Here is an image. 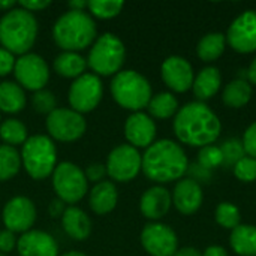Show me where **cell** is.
<instances>
[{
	"label": "cell",
	"mask_w": 256,
	"mask_h": 256,
	"mask_svg": "<svg viewBox=\"0 0 256 256\" xmlns=\"http://www.w3.org/2000/svg\"><path fill=\"white\" fill-rule=\"evenodd\" d=\"M228 44L238 52H254L256 50V10H246L237 16L228 28Z\"/></svg>",
	"instance_id": "obj_15"
},
{
	"label": "cell",
	"mask_w": 256,
	"mask_h": 256,
	"mask_svg": "<svg viewBox=\"0 0 256 256\" xmlns=\"http://www.w3.org/2000/svg\"><path fill=\"white\" fill-rule=\"evenodd\" d=\"M124 3L120 0H92L87 2V8L92 14V16H96L99 20H110L117 16L122 9H123Z\"/></svg>",
	"instance_id": "obj_32"
},
{
	"label": "cell",
	"mask_w": 256,
	"mask_h": 256,
	"mask_svg": "<svg viewBox=\"0 0 256 256\" xmlns=\"http://www.w3.org/2000/svg\"><path fill=\"white\" fill-rule=\"evenodd\" d=\"M171 194L162 186H153L147 189L140 201V210L144 218L150 220L162 219L171 207Z\"/></svg>",
	"instance_id": "obj_20"
},
{
	"label": "cell",
	"mask_w": 256,
	"mask_h": 256,
	"mask_svg": "<svg viewBox=\"0 0 256 256\" xmlns=\"http://www.w3.org/2000/svg\"><path fill=\"white\" fill-rule=\"evenodd\" d=\"M0 120H2V116H0ZM0 123H2V122H0Z\"/></svg>",
	"instance_id": "obj_51"
},
{
	"label": "cell",
	"mask_w": 256,
	"mask_h": 256,
	"mask_svg": "<svg viewBox=\"0 0 256 256\" xmlns=\"http://www.w3.org/2000/svg\"><path fill=\"white\" fill-rule=\"evenodd\" d=\"M252 98V87L244 80L231 81L224 90V102L231 108L244 106Z\"/></svg>",
	"instance_id": "obj_31"
},
{
	"label": "cell",
	"mask_w": 256,
	"mask_h": 256,
	"mask_svg": "<svg viewBox=\"0 0 256 256\" xmlns=\"http://www.w3.org/2000/svg\"><path fill=\"white\" fill-rule=\"evenodd\" d=\"M38 30L39 26L34 14L20 6L14 8L0 18V46L14 56L27 54L36 42Z\"/></svg>",
	"instance_id": "obj_4"
},
{
	"label": "cell",
	"mask_w": 256,
	"mask_h": 256,
	"mask_svg": "<svg viewBox=\"0 0 256 256\" xmlns=\"http://www.w3.org/2000/svg\"><path fill=\"white\" fill-rule=\"evenodd\" d=\"M2 219L8 231L14 234H24L30 231L36 222V207L27 196H14L4 204Z\"/></svg>",
	"instance_id": "obj_13"
},
{
	"label": "cell",
	"mask_w": 256,
	"mask_h": 256,
	"mask_svg": "<svg viewBox=\"0 0 256 256\" xmlns=\"http://www.w3.org/2000/svg\"><path fill=\"white\" fill-rule=\"evenodd\" d=\"M248 76H249V80H250L254 84H256V57L254 58V62L250 63V66H249Z\"/></svg>",
	"instance_id": "obj_48"
},
{
	"label": "cell",
	"mask_w": 256,
	"mask_h": 256,
	"mask_svg": "<svg viewBox=\"0 0 256 256\" xmlns=\"http://www.w3.org/2000/svg\"><path fill=\"white\" fill-rule=\"evenodd\" d=\"M51 178L57 200L64 204L74 206L80 202L88 190V182L86 178L84 170L72 162L64 160L57 164Z\"/></svg>",
	"instance_id": "obj_8"
},
{
	"label": "cell",
	"mask_w": 256,
	"mask_h": 256,
	"mask_svg": "<svg viewBox=\"0 0 256 256\" xmlns=\"http://www.w3.org/2000/svg\"><path fill=\"white\" fill-rule=\"evenodd\" d=\"M222 130L219 117L202 102H189L180 108L174 118V132L180 142L192 147L213 144Z\"/></svg>",
	"instance_id": "obj_1"
},
{
	"label": "cell",
	"mask_w": 256,
	"mask_h": 256,
	"mask_svg": "<svg viewBox=\"0 0 256 256\" xmlns=\"http://www.w3.org/2000/svg\"><path fill=\"white\" fill-rule=\"evenodd\" d=\"M147 110L152 117L164 120V118H170L174 114H177L178 102L172 93L162 92V93H158L156 96H152V99L147 105Z\"/></svg>",
	"instance_id": "obj_27"
},
{
	"label": "cell",
	"mask_w": 256,
	"mask_h": 256,
	"mask_svg": "<svg viewBox=\"0 0 256 256\" xmlns=\"http://www.w3.org/2000/svg\"><path fill=\"white\" fill-rule=\"evenodd\" d=\"M160 75L164 82L177 93L189 90L195 80L190 63L180 56H171L165 58L160 68Z\"/></svg>",
	"instance_id": "obj_16"
},
{
	"label": "cell",
	"mask_w": 256,
	"mask_h": 256,
	"mask_svg": "<svg viewBox=\"0 0 256 256\" xmlns=\"http://www.w3.org/2000/svg\"><path fill=\"white\" fill-rule=\"evenodd\" d=\"M243 148H244V153L249 154V158H254L256 159V122L252 123L248 130L244 132V136H243Z\"/></svg>",
	"instance_id": "obj_39"
},
{
	"label": "cell",
	"mask_w": 256,
	"mask_h": 256,
	"mask_svg": "<svg viewBox=\"0 0 256 256\" xmlns=\"http://www.w3.org/2000/svg\"><path fill=\"white\" fill-rule=\"evenodd\" d=\"M118 202V192L112 182L104 180L94 184L88 194V204L93 213L104 216L111 213Z\"/></svg>",
	"instance_id": "obj_21"
},
{
	"label": "cell",
	"mask_w": 256,
	"mask_h": 256,
	"mask_svg": "<svg viewBox=\"0 0 256 256\" xmlns=\"http://www.w3.org/2000/svg\"><path fill=\"white\" fill-rule=\"evenodd\" d=\"M20 256H58V246L54 237L45 231L30 230L16 240Z\"/></svg>",
	"instance_id": "obj_18"
},
{
	"label": "cell",
	"mask_w": 256,
	"mask_h": 256,
	"mask_svg": "<svg viewBox=\"0 0 256 256\" xmlns=\"http://www.w3.org/2000/svg\"><path fill=\"white\" fill-rule=\"evenodd\" d=\"M62 226L64 232L76 242H84L92 234V220L84 210L75 206L66 207L62 216Z\"/></svg>",
	"instance_id": "obj_22"
},
{
	"label": "cell",
	"mask_w": 256,
	"mask_h": 256,
	"mask_svg": "<svg viewBox=\"0 0 256 256\" xmlns=\"http://www.w3.org/2000/svg\"><path fill=\"white\" fill-rule=\"evenodd\" d=\"M0 256H8V255H4V254H0Z\"/></svg>",
	"instance_id": "obj_50"
},
{
	"label": "cell",
	"mask_w": 256,
	"mask_h": 256,
	"mask_svg": "<svg viewBox=\"0 0 256 256\" xmlns=\"http://www.w3.org/2000/svg\"><path fill=\"white\" fill-rule=\"evenodd\" d=\"M231 248L240 256H256V226L238 225L230 237Z\"/></svg>",
	"instance_id": "obj_26"
},
{
	"label": "cell",
	"mask_w": 256,
	"mask_h": 256,
	"mask_svg": "<svg viewBox=\"0 0 256 256\" xmlns=\"http://www.w3.org/2000/svg\"><path fill=\"white\" fill-rule=\"evenodd\" d=\"M141 244L152 256H174L178 240L176 232L164 224H148L141 232Z\"/></svg>",
	"instance_id": "obj_14"
},
{
	"label": "cell",
	"mask_w": 256,
	"mask_h": 256,
	"mask_svg": "<svg viewBox=\"0 0 256 256\" xmlns=\"http://www.w3.org/2000/svg\"><path fill=\"white\" fill-rule=\"evenodd\" d=\"M51 4L50 0H21L18 3L20 8L28 10V12H39V10H44L45 8H48Z\"/></svg>",
	"instance_id": "obj_42"
},
{
	"label": "cell",
	"mask_w": 256,
	"mask_h": 256,
	"mask_svg": "<svg viewBox=\"0 0 256 256\" xmlns=\"http://www.w3.org/2000/svg\"><path fill=\"white\" fill-rule=\"evenodd\" d=\"M106 174L111 180L128 183L134 180L142 166V156L138 148L130 144H120L114 147L106 158Z\"/></svg>",
	"instance_id": "obj_12"
},
{
	"label": "cell",
	"mask_w": 256,
	"mask_h": 256,
	"mask_svg": "<svg viewBox=\"0 0 256 256\" xmlns=\"http://www.w3.org/2000/svg\"><path fill=\"white\" fill-rule=\"evenodd\" d=\"M27 96L21 86L14 81L0 82V112L16 114L26 106Z\"/></svg>",
	"instance_id": "obj_24"
},
{
	"label": "cell",
	"mask_w": 256,
	"mask_h": 256,
	"mask_svg": "<svg viewBox=\"0 0 256 256\" xmlns=\"http://www.w3.org/2000/svg\"><path fill=\"white\" fill-rule=\"evenodd\" d=\"M112 99L124 110L138 112L146 108L152 99V86L148 80L136 70L126 69L116 74L110 84Z\"/></svg>",
	"instance_id": "obj_5"
},
{
	"label": "cell",
	"mask_w": 256,
	"mask_h": 256,
	"mask_svg": "<svg viewBox=\"0 0 256 256\" xmlns=\"http://www.w3.org/2000/svg\"><path fill=\"white\" fill-rule=\"evenodd\" d=\"M32 106L39 114H51L57 108V99L56 94L46 88L34 92L32 96Z\"/></svg>",
	"instance_id": "obj_34"
},
{
	"label": "cell",
	"mask_w": 256,
	"mask_h": 256,
	"mask_svg": "<svg viewBox=\"0 0 256 256\" xmlns=\"http://www.w3.org/2000/svg\"><path fill=\"white\" fill-rule=\"evenodd\" d=\"M222 162H224V154L219 147L207 146L200 153V164L204 168H214V166H219Z\"/></svg>",
	"instance_id": "obj_37"
},
{
	"label": "cell",
	"mask_w": 256,
	"mask_h": 256,
	"mask_svg": "<svg viewBox=\"0 0 256 256\" xmlns=\"http://www.w3.org/2000/svg\"><path fill=\"white\" fill-rule=\"evenodd\" d=\"M20 154L26 172L33 180L48 178L57 166V147L48 135L28 136Z\"/></svg>",
	"instance_id": "obj_6"
},
{
	"label": "cell",
	"mask_w": 256,
	"mask_h": 256,
	"mask_svg": "<svg viewBox=\"0 0 256 256\" xmlns=\"http://www.w3.org/2000/svg\"><path fill=\"white\" fill-rule=\"evenodd\" d=\"M28 138L27 126L18 118H6L0 123V140L6 146H22Z\"/></svg>",
	"instance_id": "obj_28"
},
{
	"label": "cell",
	"mask_w": 256,
	"mask_h": 256,
	"mask_svg": "<svg viewBox=\"0 0 256 256\" xmlns=\"http://www.w3.org/2000/svg\"><path fill=\"white\" fill-rule=\"evenodd\" d=\"M124 136L132 147L147 148L154 142L156 124L148 114L142 111L132 112L124 123Z\"/></svg>",
	"instance_id": "obj_17"
},
{
	"label": "cell",
	"mask_w": 256,
	"mask_h": 256,
	"mask_svg": "<svg viewBox=\"0 0 256 256\" xmlns=\"http://www.w3.org/2000/svg\"><path fill=\"white\" fill-rule=\"evenodd\" d=\"M220 152L224 154V160L228 164H237L240 159L244 158V148H243V142L238 140H228L224 142V146L220 147Z\"/></svg>",
	"instance_id": "obj_36"
},
{
	"label": "cell",
	"mask_w": 256,
	"mask_h": 256,
	"mask_svg": "<svg viewBox=\"0 0 256 256\" xmlns=\"http://www.w3.org/2000/svg\"><path fill=\"white\" fill-rule=\"evenodd\" d=\"M98 36L94 18L84 10L68 9L52 26V39L63 51L80 52L93 45Z\"/></svg>",
	"instance_id": "obj_3"
},
{
	"label": "cell",
	"mask_w": 256,
	"mask_h": 256,
	"mask_svg": "<svg viewBox=\"0 0 256 256\" xmlns=\"http://www.w3.org/2000/svg\"><path fill=\"white\" fill-rule=\"evenodd\" d=\"M54 70L63 76V78H72L76 80L78 76L86 74L87 69V58L82 57L80 52L74 51H62L58 56H56L52 63Z\"/></svg>",
	"instance_id": "obj_23"
},
{
	"label": "cell",
	"mask_w": 256,
	"mask_h": 256,
	"mask_svg": "<svg viewBox=\"0 0 256 256\" xmlns=\"http://www.w3.org/2000/svg\"><path fill=\"white\" fill-rule=\"evenodd\" d=\"M174 256H202L200 254V250H196L195 248H183L180 250L176 252Z\"/></svg>",
	"instance_id": "obj_45"
},
{
	"label": "cell",
	"mask_w": 256,
	"mask_h": 256,
	"mask_svg": "<svg viewBox=\"0 0 256 256\" xmlns=\"http://www.w3.org/2000/svg\"><path fill=\"white\" fill-rule=\"evenodd\" d=\"M68 6H69L70 10H84L87 8V2H84V0H72V2L68 3Z\"/></svg>",
	"instance_id": "obj_46"
},
{
	"label": "cell",
	"mask_w": 256,
	"mask_h": 256,
	"mask_svg": "<svg viewBox=\"0 0 256 256\" xmlns=\"http://www.w3.org/2000/svg\"><path fill=\"white\" fill-rule=\"evenodd\" d=\"M15 56L8 51L6 48L0 46V76H6L10 72H14L15 66Z\"/></svg>",
	"instance_id": "obj_40"
},
{
	"label": "cell",
	"mask_w": 256,
	"mask_h": 256,
	"mask_svg": "<svg viewBox=\"0 0 256 256\" xmlns=\"http://www.w3.org/2000/svg\"><path fill=\"white\" fill-rule=\"evenodd\" d=\"M45 128L51 140L60 142L78 141L87 129V122L82 114L72 108H56L46 116Z\"/></svg>",
	"instance_id": "obj_9"
},
{
	"label": "cell",
	"mask_w": 256,
	"mask_h": 256,
	"mask_svg": "<svg viewBox=\"0 0 256 256\" xmlns=\"http://www.w3.org/2000/svg\"><path fill=\"white\" fill-rule=\"evenodd\" d=\"M58 256H87L86 254H82V252H78V250H70V252H66V254H63V255H58Z\"/></svg>",
	"instance_id": "obj_49"
},
{
	"label": "cell",
	"mask_w": 256,
	"mask_h": 256,
	"mask_svg": "<svg viewBox=\"0 0 256 256\" xmlns=\"http://www.w3.org/2000/svg\"><path fill=\"white\" fill-rule=\"evenodd\" d=\"M15 8V2L14 0H0V12H8L10 9Z\"/></svg>",
	"instance_id": "obj_47"
},
{
	"label": "cell",
	"mask_w": 256,
	"mask_h": 256,
	"mask_svg": "<svg viewBox=\"0 0 256 256\" xmlns=\"http://www.w3.org/2000/svg\"><path fill=\"white\" fill-rule=\"evenodd\" d=\"M240 210L230 204V202H222L216 208V222L228 230H234L240 225Z\"/></svg>",
	"instance_id": "obj_33"
},
{
	"label": "cell",
	"mask_w": 256,
	"mask_h": 256,
	"mask_svg": "<svg viewBox=\"0 0 256 256\" xmlns=\"http://www.w3.org/2000/svg\"><path fill=\"white\" fill-rule=\"evenodd\" d=\"M220 82H222V76L218 68L214 66L204 68L194 80V86H192L194 93L200 100H207L219 92Z\"/></svg>",
	"instance_id": "obj_25"
},
{
	"label": "cell",
	"mask_w": 256,
	"mask_h": 256,
	"mask_svg": "<svg viewBox=\"0 0 256 256\" xmlns=\"http://www.w3.org/2000/svg\"><path fill=\"white\" fill-rule=\"evenodd\" d=\"M202 256H228V254L220 246H210V248L206 249V252H204Z\"/></svg>",
	"instance_id": "obj_44"
},
{
	"label": "cell",
	"mask_w": 256,
	"mask_h": 256,
	"mask_svg": "<svg viewBox=\"0 0 256 256\" xmlns=\"http://www.w3.org/2000/svg\"><path fill=\"white\" fill-rule=\"evenodd\" d=\"M84 174H86L87 182H93L94 184L104 182V178L108 176V174H106V166H105L104 164H99V162L90 164V165L84 170Z\"/></svg>",
	"instance_id": "obj_38"
},
{
	"label": "cell",
	"mask_w": 256,
	"mask_h": 256,
	"mask_svg": "<svg viewBox=\"0 0 256 256\" xmlns=\"http://www.w3.org/2000/svg\"><path fill=\"white\" fill-rule=\"evenodd\" d=\"M21 154L12 146L0 144V182L14 178L21 170Z\"/></svg>",
	"instance_id": "obj_29"
},
{
	"label": "cell",
	"mask_w": 256,
	"mask_h": 256,
	"mask_svg": "<svg viewBox=\"0 0 256 256\" xmlns=\"http://www.w3.org/2000/svg\"><path fill=\"white\" fill-rule=\"evenodd\" d=\"M234 174L240 182H254L256 180V159L244 156L234 165Z\"/></svg>",
	"instance_id": "obj_35"
},
{
	"label": "cell",
	"mask_w": 256,
	"mask_h": 256,
	"mask_svg": "<svg viewBox=\"0 0 256 256\" xmlns=\"http://www.w3.org/2000/svg\"><path fill=\"white\" fill-rule=\"evenodd\" d=\"M15 82L24 90H44L50 81V68L45 58L36 52H27L15 60L14 66Z\"/></svg>",
	"instance_id": "obj_11"
},
{
	"label": "cell",
	"mask_w": 256,
	"mask_h": 256,
	"mask_svg": "<svg viewBox=\"0 0 256 256\" xmlns=\"http://www.w3.org/2000/svg\"><path fill=\"white\" fill-rule=\"evenodd\" d=\"M188 158L184 150L171 140L154 141L142 154L141 171L156 183H170L184 176Z\"/></svg>",
	"instance_id": "obj_2"
},
{
	"label": "cell",
	"mask_w": 256,
	"mask_h": 256,
	"mask_svg": "<svg viewBox=\"0 0 256 256\" xmlns=\"http://www.w3.org/2000/svg\"><path fill=\"white\" fill-rule=\"evenodd\" d=\"M226 38L222 33H208L206 34L196 46L198 57L204 62H213L222 56L225 51Z\"/></svg>",
	"instance_id": "obj_30"
},
{
	"label": "cell",
	"mask_w": 256,
	"mask_h": 256,
	"mask_svg": "<svg viewBox=\"0 0 256 256\" xmlns=\"http://www.w3.org/2000/svg\"><path fill=\"white\" fill-rule=\"evenodd\" d=\"M66 207H64V202H62L60 200H54L50 207H48V212L52 218H62L63 213H64Z\"/></svg>",
	"instance_id": "obj_43"
},
{
	"label": "cell",
	"mask_w": 256,
	"mask_h": 256,
	"mask_svg": "<svg viewBox=\"0 0 256 256\" xmlns=\"http://www.w3.org/2000/svg\"><path fill=\"white\" fill-rule=\"evenodd\" d=\"M102 96V80L93 72H86L84 75L74 80L68 92V100L70 108L82 116L92 112L100 104Z\"/></svg>",
	"instance_id": "obj_10"
},
{
	"label": "cell",
	"mask_w": 256,
	"mask_h": 256,
	"mask_svg": "<svg viewBox=\"0 0 256 256\" xmlns=\"http://www.w3.org/2000/svg\"><path fill=\"white\" fill-rule=\"evenodd\" d=\"M126 58V48L123 40L114 33H104L96 38L88 50L87 66L98 76L116 75L122 70Z\"/></svg>",
	"instance_id": "obj_7"
},
{
	"label": "cell",
	"mask_w": 256,
	"mask_h": 256,
	"mask_svg": "<svg viewBox=\"0 0 256 256\" xmlns=\"http://www.w3.org/2000/svg\"><path fill=\"white\" fill-rule=\"evenodd\" d=\"M174 206L182 214H194L195 212L200 210L202 204V190L201 186L192 180V178H184L180 180L176 188H174Z\"/></svg>",
	"instance_id": "obj_19"
},
{
	"label": "cell",
	"mask_w": 256,
	"mask_h": 256,
	"mask_svg": "<svg viewBox=\"0 0 256 256\" xmlns=\"http://www.w3.org/2000/svg\"><path fill=\"white\" fill-rule=\"evenodd\" d=\"M16 240L15 234L8 231V230H2L0 231V254H9L16 248Z\"/></svg>",
	"instance_id": "obj_41"
}]
</instances>
